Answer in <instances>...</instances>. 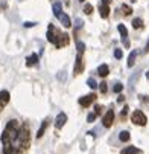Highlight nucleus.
Returning a JSON list of instances; mask_svg holds the SVG:
<instances>
[{"label": "nucleus", "mask_w": 149, "mask_h": 154, "mask_svg": "<svg viewBox=\"0 0 149 154\" xmlns=\"http://www.w3.org/2000/svg\"><path fill=\"white\" fill-rule=\"evenodd\" d=\"M87 84H88V87H91V89H96V87H98V82L94 81V78H88V80H87Z\"/></svg>", "instance_id": "aec40b11"}, {"label": "nucleus", "mask_w": 149, "mask_h": 154, "mask_svg": "<svg viewBox=\"0 0 149 154\" xmlns=\"http://www.w3.org/2000/svg\"><path fill=\"white\" fill-rule=\"evenodd\" d=\"M61 12H63V11H61V3L59 2L53 3V14H55V17H58Z\"/></svg>", "instance_id": "a211bd4d"}, {"label": "nucleus", "mask_w": 149, "mask_h": 154, "mask_svg": "<svg viewBox=\"0 0 149 154\" xmlns=\"http://www.w3.org/2000/svg\"><path fill=\"white\" fill-rule=\"evenodd\" d=\"M114 56H116L117 60H120L122 56H123V52H122V49H116L114 50Z\"/></svg>", "instance_id": "b1692460"}, {"label": "nucleus", "mask_w": 149, "mask_h": 154, "mask_svg": "<svg viewBox=\"0 0 149 154\" xmlns=\"http://www.w3.org/2000/svg\"><path fill=\"white\" fill-rule=\"evenodd\" d=\"M98 72H99L100 76H107V75H108V66L107 64H100L99 69H98Z\"/></svg>", "instance_id": "4468645a"}, {"label": "nucleus", "mask_w": 149, "mask_h": 154, "mask_svg": "<svg viewBox=\"0 0 149 154\" xmlns=\"http://www.w3.org/2000/svg\"><path fill=\"white\" fill-rule=\"evenodd\" d=\"M119 139L122 140V142H128V140L131 139V136H129L128 131H120V133H119Z\"/></svg>", "instance_id": "dca6fc26"}, {"label": "nucleus", "mask_w": 149, "mask_h": 154, "mask_svg": "<svg viewBox=\"0 0 149 154\" xmlns=\"http://www.w3.org/2000/svg\"><path fill=\"white\" fill-rule=\"evenodd\" d=\"M76 46H78V52H81V54H84V50H85V44L82 41H78L76 43Z\"/></svg>", "instance_id": "4be33fe9"}, {"label": "nucleus", "mask_w": 149, "mask_h": 154, "mask_svg": "<svg viewBox=\"0 0 149 154\" xmlns=\"http://www.w3.org/2000/svg\"><path fill=\"white\" fill-rule=\"evenodd\" d=\"M65 122H67V114H65V113H59L58 116H56V119H55V127L59 130V128H63V127H64Z\"/></svg>", "instance_id": "0eeeda50"}, {"label": "nucleus", "mask_w": 149, "mask_h": 154, "mask_svg": "<svg viewBox=\"0 0 149 154\" xmlns=\"http://www.w3.org/2000/svg\"><path fill=\"white\" fill-rule=\"evenodd\" d=\"M79 2H85V0H79Z\"/></svg>", "instance_id": "c9c22d12"}, {"label": "nucleus", "mask_w": 149, "mask_h": 154, "mask_svg": "<svg viewBox=\"0 0 149 154\" xmlns=\"http://www.w3.org/2000/svg\"><path fill=\"white\" fill-rule=\"evenodd\" d=\"M131 121H133L135 125L143 127L144 124H146V116H144V113L142 112V110H135V112L133 113V116H131Z\"/></svg>", "instance_id": "f03ea898"}, {"label": "nucleus", "mask_w": 149, "mask_h": 154, "mask_svg": "<svg viewBox=\"0 0 149 154\" xmlns=\"http://www.w3.org/2000/svg\"><path fill=\"white\" fill-rule=\"evenodd\" d=\"M37 63H38V55L37 54H32L30 56L26 58V66H34V64H37Z\"/></svg>", "instance_id": "9b49d317"}, {"label": "nucleus", "mask_w": 149, "mask_h": 154, "mask_svg": "<svg viewBox=\"0 0 149 154\" xmlns=\"http://www.w3.org/2000/svg\"><path fill=\"white\" fill-rule=\"evenodd\" d=\"M56 19H58L61 23H63V26L64 28H70V26H72V21H70V19H69V15L67 14H64V12H61V14L56 17Z\"/></svg>", "instance_id": "1a4fd4ad"}, {"label": "nucleus", "mask_w": 149, "mask_h": 154, "mask_svg": "<svg viewBox=\"0 0 149 154\" xmlns=\"http://www.w3.org/2000/svg\"><path fill=\"white\" fill-rule=\"evenodd\" d=\"M135 58H137V52L133 50L128 56V67H133V66L135 64Z\"/></svg>", "instance_id": "f8f14e48"}, {"label": "nucleus", "mask_w": 149, "mask_h": 154, "mask_svg": "<svg viewBox=\"0 0 149 154\" xmlns=\"http://www.w3.org/2000/svg\"><path fill=\"white\" fill-rule=\"evenodd\" d=\"M32 26H35L34 21H26L24 23V28H32Z\"/></svg>", "instance_id": "c85d7f7f"}, {"label": "nucleus", "mask_w": 149, "mask_h": 154, "mask_svg": "<svg viewBox=\"0 0 149 154\" xmlns=\"http://www.w3.org/2000/svg\"><path fill=\"white\" fill-rule=\"evenodd\" d=\"M94 110H96L94 113H96V114H99V113H100V110H102V107H100V105H96V107H94Z\"/></svg>", "instance_id": "c756f323"}, {"label": "nucleus", "mask_w": 149, "mask_h": 154, "mask_svg": "<svg viewBox=\"0 0 149 154\" xmlns=\"http://www.w3.org/2000/svg\"><path fill=\"white\" fill-rule=\"evenodd\" d=\"M82 25H84V21H82L81 19H76V28H78V29L82 28Z\"/></svg>", "instance_id": "cd10ccee"}, {"label": "nucleus", "mask_w": 149, "mask_h": 154, "mask_svg": "<svg viewBox=\"0 0 149 154\" xmlns=\"http://www.w3.org/2000/svg\"><path fill=\"white\" fill-rule=\"evenodd\" d=\"M144 52H149V41L146 43V47H144Z\"/></svg>", "instance_id": "473e14b6"}, {"label": "nucleus", "mask_w": 149, "mask_h": 154, "mask_svg": "<svg viewBox=\"0 0 149 154\" xmlns=\"http://www.w3.org/2000/svg\"><path fill=\"white\" fill-rule=\"evenodd\" d=\"M146 78H148V80H149V72H146Z\"/></svg>", "instance_id": "f704fd0d"}, {"label": "nucleus", "mask_w": 149, "mask_h": 154, "mask_svg": "<svg viewBox=\"0 0 149 154\" xmlns=\"http://www.w3.org/2000/svg\"><path fill=\"white\" fill-rule=\"evenodd\" d=\"M100 92H102V93H107V82H102V84H100Z\"/></svg>", "instance_id": "bb28decb"}, {"label": "nucleus", "mask_w": 149, "mask_h": 154, "mask_svg": "<svg viewBox=\"0 0 149 154\" xmlns=\"http://www.w3.org/2000/svg\"><path fill=\"white\" fill-rule=\"evenodd\" d=\"M128 105H125V107H123V110H122V112H120V116H122V119H123V117L126 116V114H128Z\"/></svg>", "instance_id": "393cba45"}, {"label": "nucleus", "mask_w": 149, "mask_h": 154, "mask_svg": "<svg viewBox=\"0 0 149 154\" xmlns=\"http://www.w3.org/2000/svg\"><path fill=\"white\" fill-rule=\"evenodd\" d=\"M131 2H133V3H134V2H135V0H131Z\"/></svg>", "instance_id": "e433bc0d"}, {"label": "nucleus", "mask_w": 149, "mask_h": 154, "mask_svg": "<svg viewBox=\"0 0 149 154\" xmlns=\"http://www.w3.org/2000/svg\"><path fill=\"white\" fill-rule=\"evenodd\" d=\"M61 73H63V75H58V80H65V75H64V72H61Z\"/></svg>", "instance_id": "2f4dec72"}, {"label": "nucleus", "mask_w": 149, "mask_h": 154, "mask_svg": "<svg viewBox=\"0 0 149 154\" xmlns=\"http://www.w3.org/2000/svg\"><path fill=\"white\" fill-rule=\"evenodd\" d=\"M113 119H114V112L113 110H108L107 113H105L104 119H102V124L105 128H109V127L113 125Z\"/></svg>", "instance_id": "20e7f679"}, {"label": "nucleus", "mask_w": 149, "mask_h": 154, "mask_svg": "<svg viewBox=\"0 0 149 154\" xmlns=\"http://www.w3.org/2000/svg\"><path fill=\"white\" fill-rule=\"evenodd\" d=\"M47 40L50 43H53L56 47H61L63 44H67L69 43V35L67 34H59V31L55 28L53 25H49V29H47Z\"/></svg>", "instance_id": "f257e3e1"}, {"label": "nucleus", "mask_w": 149, "mask_h": 154, "mask_svg": "<svg viewBox=\"0 0 149 154\" xmlns=\"http://www.w3.org/2000/svg\"><path fill=\"white\" fill-rule=\"evenodd\" d=\"M109 3V0H104V5H108Z\"/></svg>", "instance_id": "72a5a7b5"}, {"label": "nucleus", "mask_w": 149, "mask_h": 154, "mask_svg": "<svg viewBox=\"0 0 149 154\" xmlns=\"http://www.w3.org/2000/svg\"><path fill=\"white\" fill-rule=\"evenodd\" d=\"M84 12H85V14H91V12H93V6H91L90 5V3H87V5H84Z\"/></svg>", "instance_id": "412c9836"}, {"label": "nucleus", "mask_w": 149, "mask_h": 154, "mask_svg": "<svg viewBox=\"0 0 149 154\" xmlns=\"http://www.w3.org/2000/svg\"><path fill=\"white\" fill-rule=\"evenodd\" d=\"M142 151H140L138 148H135V147H126V148H123L120 151V154H140Z\"/></svg>", "instance_id": "9d476101"}, {"label": "nucleus", "mask_w": 149, "mask_h": 154, "mask_svg": "<svg viewBox=\"0 0 149 154\" xmlns=\"http://www.w3.org/2000/svg\"><path fill=\"white\" fill-rule=\"evenodd\" d=\"M47 122H49V119H46V121H44V122H43V124H41L40 130H38V133H37V137H38V139H40L41 136H43V133H44V131H46V128H47Z\"/></svg>", "instance_id": "2eb2a0df"}, {"label": "nucleus", "mask_w": 149, "mask_h": 154, "mask_svg": "<svg viewBox=\"0 0 149 154\" xmlns=\"http://www.w3.org/2000/svg\"><path fill=\"white\" fill-rule=\"evenodd\" d=\"M94 119H96V113H90L88 116H87V121L88 122H93Z\"/></svg>", "instance_id": "a878e982"}, {"label": "nucleus", "mask_w": 149, "mask_h": 154, "mask_svg": "<svg viewBox=\"0 0 149 154\" xmlns=\"http://www.w3.org/2000/svg\"><path fill=\"white\" fill-rule=\"evenodd\" d=\"M143 26V20L142 19H134L133 20V28L134 29H140Z\"/></svg>", "instance_id": "f3484780"}, {"label": "nucleus", "mask_w": 149, "mask_h": 154, "mask_svg": "<svg viewBox=\"0 0 149 154\" xmlns=\"http://www.w3.org/2000/svg\"><path fill=\"white\" fill-rule=\"evenodd\" d=\"M123 99H125V98H123V96L120 95L119 98H117V102H119V104H122V102H123Z\"/></svg>", "instance_id": "7c9ffc66"}, {"label": "nucleus", "mask_w": 149, "mask_h": 154, "mask_svg": "<svg viewBox=\"0 0 149 154\" xmlns=\"http://www.w3.org/2000/svg\"><path fill=\"white\" fill-rule=\"evenodd\" d=\"M113 90H114L116 93H120V92L123 90V84H122V82H116L114 87H113Z\"/></svg>", "instance_id": "6ab92c4d"}, {"label": "nucleus", "mask_w": 149, "mask_h": 154, "mask_svg": "<svg viewBox=\"0 0 149 154\" xmlns=\"http://www.w3.org/2000/svg\"><path fill=\"white\" fill-rule=\"evenodd\" d=\"M84 69V61H82V54L78 52V56H76V63H74V75H79Z\"/></svg>", "instance_id": "39448f33"}, {"label": "nucleus", "mask_w": 149, "mask_h": 154, "mask_svg": "<svg viewBox=\"0 0 149 154\" xmlns=\"http://www.w3.org/2000/svg\"><path fill=\"white\" fill-rule=\"evenodd\" d=\"M117 29H119V32L122 35V41H123V46L128 49L129 47V40H128V29L125 28V25H119L117 26Z\"/></svg>", "instance_id": "7ed1b4c3"}, {"label": "nucleus", "mask_w": 149, "mask_h": 154, "mask_svg": "<svg viewBox=\"0 0 149 154\" xmlns=\"http://www.w3.org/2000/svg\"><path fill=\"white\" fill-rule=\"evenodd\" d=\"M99 12H100V15H102L104 19H107V17H108V12H109L108 5H100V6H99Z\"/></svg>", "instance_id": "ddd939ff"}, {"label": "nucleus", "mask_w": 149, "mask_h": 154, "mask_svg": "<svg viewBox=\"0 0 149 154\" xmlns=\"http://www.w3.org/2000/svg\"><path fill=\"white\" fill-rule=\"evenodd\" d=\"M9 102V93L6 90H2L0 92V112L5 108V105Z\"/></svg>", "instance_id": "6e6552de"}, {"label": "nucleus", "mask_w": 149, "mask_h": 154, "mask_svg": "<svg viewBox=\"0 0 149 154\" xmlns=\"http://www.w3.org/2000/svg\"><path fill=\"white\" fill-rule=\"evenodd\" d=\"M122 11H123V14H125V15H129L131 12H133V9H131V8H129L128 5H123V6H122Z\"/></svg>", "instance_id": "5701e85b"}, {"label": "nucleus", "mask_w": 149, "mask_h": 154, "mask_svg": "<svg viewBox=\"0 0 149 154\" xmlns=\"http://www.w3.org/2000/svg\"><path fill=\"white\" fill-rule=\"evenodd\" d=\"M94 99H96V95L91 93V95H87V96H82V98H79V104L82 105V107H88V105L93 102Z\"/></svg>", "instance_id": "423d86ee"}]
</instances>
